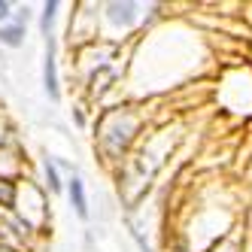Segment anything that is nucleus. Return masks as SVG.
<instances>
[{
    "mask_svg": "<svg viewBox=\"0 0 252 252\" xmlns=\"http://www.w3.org/2000/svg\"><path fill=\"white\" fill-rule=\"evenodd\" d=\"M70 201H73V207H76V213L82 216V219H88V201H85V189H82L79 176L70 179Z\"/></svg>",
    "mask_w": 252,
    "mask_h": 252,
    "instance_id": "1",
    "label": "nucleus"
},
{
    "mask_svg": "<svg viewBox=\"0 0 252 252\" xmlns=\"http://www.w3.org/2000/svg\"><path fill=\"white\" fill-rule=\"evenodd\" d=\"M46 88H49V97L55 100L58 97V73H55V55H52V46H49V55H46Z\"/></svg>",
    "mask_w": 252,
    "mask_h": 252,
    "instance_id": "2",
    "label": "nucleus"
},
{
    "mask_svg": "<svg viewBox=\"0 0 252 252\" xmlns=\"http://www.w3.org/2000/svg\"><path fill=\"white\" fill-rule=\"evenodd\" d=\"M22 37H25V25L0 28V43H6V46H22Z\"/></svg>",
    "mask_w": 252,
    "mask_h": 252,
    "instance_id": "3",
    "label": "nucleus"
},
{
    "mask_svg": "<svg viewBox=\"0 0 252 252\" xmlns=\"http://www.w3.org/2000/svg\"><path fill=\"white\" fill-rule=\"evenodd\" d=\"M55 9H58V3H46V9H43V31H46V33H49L52 19H55Z\"/></svg>",
    "mask_w": 252,
    "mask_h": 252,
    "instance_id": "4",
    "label": "nucleus"
},
{
    "mask_svg": "<svg viewBox=\"0 0 252 252\" xmlns=\"http://www.w3.org/2000/svg\"><path fill=\"white\" fill-rule=\"evenodd\" d=\"M46 176H49V186H52V191H58V189H61V183H58L55 164H49V161H46Z\"/></svg>",
    "mask_w": 252,
    "mask_h": 252,
    "instance_id": "5",
    "label": "nucleus"
},
{
    "mask_svg": "<svg viewBox=\"0 0 252 252\" xmlns=\"http://www.w3.org/2000/svg\"><path fill=\"white\" fill-rule=\"evenodd\" d=\"M0 197H3V204H12V189L3 186V189H0Z\"/></svg>",
    "mask_w": 252,
    "mask_h": 252,
    "instance_id": "6",
    "label": "nucleus"
},
{
    "mask_svg": "<svg viewBox=\"0 0 252 252\" xmlns=\"http://www.w3.org/2000/svg\"><path fill=\"white\" fill-rule=\"evenodd\" d=\"M6 15H9V3H3V0H0V22H3Z\"/></svg>",
    "mask_w": 252,
    "mask_h": 252,
    "instance_id": "7",
    "label": "nucleus"
}]
</instances>
